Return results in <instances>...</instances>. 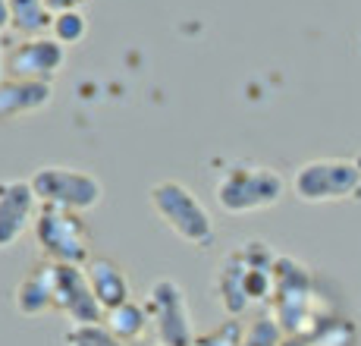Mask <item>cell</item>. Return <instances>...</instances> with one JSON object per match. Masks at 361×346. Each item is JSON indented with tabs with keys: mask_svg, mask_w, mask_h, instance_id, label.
<instances>
[{
	"mask_svg": "<svg viewBox=\"0 0 361 346\" xmlns=\"http://www.w3.org/2000/svg\"><path fill=\"white\" fill-rule=\"evenodd\" d=\"M151 211L164 220V227L179 237L185 246L204 249L214 239V220L207 214V208L201 205V198L179 179H161L151 186L148 192Z\"/></svg>",
	"mask_w": 361,
	"mask_h": 346,
	"instance_id": "1",
	"label": "cell"
},
{
	"mask_svg": "<svg viewBox=\"0 0 361 346\" xmlns=\"http://www.w3.org/2000/svg\"><path fill=\"white\" fill-rule=\"evenodd\" d=\"M38 252L47 265H79L92 261V230L82 220V214L63 211V208H38V217L32 224Z\"/></svg>",
	"mask_w": 361,
	"mask_h": 346,
	"instance_id": "2",
	"label": "cell"
},
{
	"mask_svg": "<svg viewBox=\"0 0 361 346\" xmlns=\"http://www.w3.org/2000/svg\"><path fill=\"white\" fill-rule=\"evenodd\" d=\"M29 183H32L41 205L63 208V211H75V214L92 211L104 198L101 179L85 170H75V167H57V164L38 167L32 173Z\"/></svg>",
	"mask_w": 361,
	"mask_h": 346,
	"instance_id": "3",
	"label": "cell"
},
{
	"mask_svg": "<svg viewBox=\"0 0 361 346\" xmlns=\"http://www.w3.org/2000/svg\"><path fill=\"white\" fill-rule=\"evenodd\" d=\"M145 309H148L151 330H154L161 346H192L195 318L189 309V296L173 277H161V280L151 283Z\"/></svg>",
	"mask_w": 361,
	"mask_h": 346,
	"instance_id": "4",
	"label": "cell"
},
{
	"mask_svg": "<svg viewBox=\"0 0 361 346\" xmlns=\"http://www.w3.org/2000/svg\"><path fill=\"white\" fill-rule=\"evenodd\" d=\"M283 192V183L274 170L264 167H230L217 183V202L226 214H248L274 205Z\"/></svg>",
	"mask_w": 361,
	"mask_h": 346,
	"instance_id": "5",
	"label": "cell"
},
{
	"mask_svg": "<svg viewBox=\"0 0 361 346\" xmlns=\"http://www.w3.org/2000/svg\"><path fill=\"white\" fill-rule=\"evenodd\" d=\"M261 242H245L239 252L226 255L224 268L217 274V293L224 309L230 311V318H239L248 309L252 299H261V290L255 287V280L270 277V265H258L255 255H258Z\"/></svg>",
	"mask_w": 361,
	"mask_h": 346,
	"instance_id": "6",
	"label": "cell"
},
{
	"mask_svg": "<svg viewBox=\"0 0 361 346\" xmlns=\"http://www.w3.org/2000/svg\"><path fill=\"white\" fill-rule=\"evenodd\" d=\"M66 64V47L51 35L38 38H19L6 47L4 73L10 79H32V82H54V76Z\"/></svg>",
	"mask_w": 361,
	"mask_h": 346,
	"instance_id": "7",
	"label": "cell"
},
{
	"mask_svg": "<svg viewBox=\"0 0 361 346\" xmlns=\"http://www.w3.org/2000/svg\"><path fill=\"white\" fill-rule=\"evenodd\" d=\"M54 309L63 311L73 324H101L104 309L88 283L85 268L54 265Z\"/></svg>",
	"mask_w": 361,
	"mask_h": 346,
	"instance_id": "8",
	"label": "cell"
},
{
	"mask_svg": "<svg viewBox=\"0 0 361 346\" xmlns=\"http://www.w3.org/2000/svg\"><path fill=\"white\" fill-rule=\"evenodd\" d=\"M38 196L29 179H0V249L16 246L38 217Z\"/></svg>",
	"mask_w": 361,
	"mask_h": 346,
	"instance_id": "9",
	"label": "cell"
},
{
	"mask_svg": "<svg viewBox=\"0 0 361 346\" xmlns=\"http://www.w3.org/2000/svg\"><path fill=\"white\" fill-rule=\"evenodd\" d=\"M54 101L51 82L32 79H0V120H16L25 114H38Z\"/></svg>",
	"mask_w": 361,
	"mask_h": 346,
	"instance_id": "10",
	"label": "cell"
},
{
	"mask_svg": "<svg viewBox=\"0 0 361 346\" xmlns=\"http://www.w3.org/2000/svg\"><path fill=\"white\" fill-rule=\"evenodd\" d=\"M85 274H88V283H92V290H94V296H98L104 311H110V309L132 299V283H129L120 261L107 258V255H92V261L85 265Z\"/></svg>",
	"mask_w": 361,
	"mask_h": 346,
	"instance_id": "11",
	"label": "cell"
},
{
	"mask_svg": "<svg viewBox=\"0 0 361 346\" xmlns=\"http://www.w3.org/2000/svg\"><path fill=\"white\" fill-rule=\"evenodd\" d=\"M349 170L339 164H308L295 179V189L305 202H321V198H339L349 192Z\"/></svg>",
	"mask_w": 361,
	"mask_h": 346,
	"instance_id": "12",
	"label": "cell"
},
{
	"mask_svg": "<svg viewBox=\"0 0 361 346\" xmlns=\"http://www.w3.org/2000/svg\"><path fill=\"white\" fill-rule=\"evenodd\" d=\"M54 309V265H38L19 280L16 311L25 318H38Z\"/></svg>",
	"mask_w": 361,
	"mask_h": 346,
	"instance_id": "13",
	"label": "cell"
},
{
	"mask_svg": "<svg viewBox=\"0 0 361 346\" xmlns=\"http://www.w3.org/2000/svg\"><path fill=\"white\" fill-rule=\"evenodd\" d=\"M10 4V29L19 38H38L51 32L54 13L47 10L44 0H6Z\"/></svg>",
	"mask_w": 361,
	"mask_h": 346,
	"instance_id": "14",
	"label": "cell"
},
{
	"mask_svg": "<svg viewBox=\"0 0 361 346\" xmlns=\"http://www.w3.org/2000/svg\"><path fill=\"white\" fill-rule=\"evenodd\" d=\"M104 324H107L123 343H135V340H142L145 330L151 328V318L142 302L129 299V302H123V306L104 311Z\"/></svg>",
	"mask_w": 361,
	"mask_h": 346,
	"instance_id": "15",
	"label": "cell"
},
{
	"mask_svg": "<svg viewBox=\"0 0 361 346\" xmlns=\"http://www.w3.org/2000/svg\"><path fill=\"white\" fill-rule=\"evenodd\" d=\"M63 346H129L123 343L107 324H69L63 334Z\"/></svg>",
	"mask_w": 361,
	"mask_h": 346,
	"instance_id": "16",
	"label": "cell"
},
{
	"mask_svg": "<svg viewBox=\"0 0 361 346\" xmlns=\"http://www.w3.org/2000/svg\"><path fill=\"white\" fill-rule=\"evenodd\" d=\"M88 35V19L82 10H69V13H54L51 23V38H57L63 47L82 44Z\"/></svg>",
	"mask_w": 361,
	"mask_h": 346,
	"instance_id": "17",
	"label": "cell"
},
{
	"mask_svg": "<svg viewBox=\"0 0 361 346\" xmlns=\"http://www.w3.org/2000/svg\"><path fill=\"white\" fill-rule=\"evenodd\" d=\"M242 337H245V330H242L239 318H226L220 328L207 330V334H195L192 346H242Z\"/></svg>",
	"mask_w": 361,
	"mask_h": 346,
	"instance_id": "18",
	"label": "cell"
},
{
	"mask_svg": "<svg viewBox=\"0 0 361 346\" xmlns=\"http://www.w3.org/2000/svg\"><path fill=\"white\" fill-rule=\"evenodd\" d=\"M242 346H283V337H280L276 321H270V318H258V321L245 330Z\"/></svg>",
	"mask_w": 361,
	"mask_h": 346,
	"instance_id": "19",
	"label": "cell"
},
{
	"mask_svg": "<svg viewBox=\"0 0 361 346\" xmlns=\"http://www.w3.org/2000/svg\"><path fill=\"white\" fill-rule=\"evenodd\" d=\"M51 13H69V10H82L88 0H44Z\"/></svg>",
	"mask_w": 361,
	"mask_h": 346,
	"instance_id": "20",
	"label": "cell"
},
{
	"mask_svg": "<svg viewBox=\"0 0 361 346\" xmlns=\"http://www.w3.org/2000/svg\"><path fill=\"white\" fill-rule=\"evenodd\" d=\"M10 29V4L6 0H0V35Z\"/></svg>",
	"mask_w": 361,
	"mask_h": 346,
	"instance_id": "21",
	"label": "cell"
},
{
	"mask_svg": "<svg viewBox=\"0 0 361 346\" xmlns=\"http://www.w3.org/2000/svg\"><path fill=\"white\" fill-rule=\"evenodd\" d=\"M4 57H6L4 54V38H0V79H4Z\"/></svg>",
	"mask_w": 361,
	"mask_h": 346,
	"instance_id": "22",
	"label": "cell"
},
{
	"mask_svg": "<svg viewBox=\"0 0 361 346\" xmlns=\"http://www.w3.org/2000/svg\"><path fill=\"white\" fill-rule=\"evenodd\" d=\"M286 346H298V343H286Z\"/></svg>",
	"mask_w": 361,
	"mask_h": 346,
	"instance_id": "23",
	"label": "cell"
},
{
	"mask_svg": "<svg viewBox=\"0 0 361 346\" xmlns=\"http://www.w3.org/2000/svg\"><path fill=\"white\" fill-rule=\"evenodd\" d=\"M157 346H161V343H157Z\"/></svg>",
	"mask_w": 361,
	"mask_h": 346,
	"instance_id": "24",
	"label": "cell"
}]
</instances>
